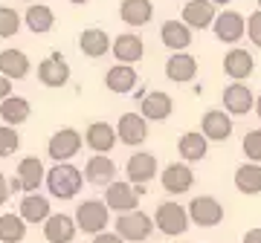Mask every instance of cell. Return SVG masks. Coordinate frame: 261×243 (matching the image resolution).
<instances>
[{
    "mask_svg": "<svg viewBox=\"0 0 261 243\" xmlns=\"http://www.w3.org/2000/svg\"><path fill=\"white\" fill-rule=\"evenodd\" d=\"M44 183H47L53 197H58V200H73L84 186V171H79L73 162H56L47 171V179Z\"/></svg>",
    "mask_w": 261,
    "mask_h": 243,
    "instance_id": "obj_1",
    "label": "cell"
},
{
    "mask_svg": "<svg viewBox=\"0 0 261 243\" xmlns=\"http://www.w3.org/2000/svg\"><path fill=\"white\" fill-rule=\"evenodd\" d=\"M154 226H157L163 234L168 237H177V234H186V229L192 226L189 220V208L174 203V200H166L157 206V215H154Z\"/></svg>",
    "mask_w": 261,
    "mask_h": 243,
    "instance_id": "obj_2",
    "label": "cell"
},
{
    "mask_svg": "<svg viewBox=\"0 0 261 243\" xmlns=\"http://www.w3.org/2000/svg\"><path fill=\"white\" fill-rule=\"evenodd\" d=\"M73 220L82 232L99 234V232L108 229V223H111V208L105 206V200H84V203H79Z\"/></svg>",
    "mask_w": 261,
    "mask_h": 243,
    "instance_id": "obj_3",
    "label": "cell"
},
{
    "mask_svg": "<svg viewBox=\"0 0 261 243\" xmlns=\"http://www.w3.org/2000/svg\"><path fill=\"white\" fill-rule=\"evenodd\" d=\"M113 226H116V234H119L122 240L142 243V240H148L151 229H154V220H151L145 211L134 208V211H122V215L113 220Z\"/></svg>",
    "mask_w": 261,
    "mask_h": 243,
    "instance_id": "obj_4",
    "label": "cell"
},
{
    "mask_svg": "<svg viewBox=\"0 0 261 243\" xmlns=\"http://www.w3.org/2000/svg\"><path fill=\"white\" fill-rule=\"evenodd\" d=\"M140 194H142V186H130L128 179H113L111 186H105V206L111 211H134L140 208Z\"/></svg>",
    "mask_w": 261,
    "mask_h": 243,
    "instance_id": "obj_5",
    "label": "cell"
},
{
    "mask_svg": "<svg viewBox=\"0 0 261 243\" xmlns=\"http://www.w3.org/2000/svg\"><path fill=\"white\" fill-rule=\"evenodd\" d=\"M84 139H82V133L73 131V128H61V131H56L53 136H49L47 142V154L56 162H70V159L82 150Z\"/></svg>",
    "mask_w": 261,
    "mask_h": 243,
    "instance_id": "obj_6",
    "label": "cell"
},
{
    "mask_svg": "<svg viewBox=\"0 0 261 243\" xmlns=\"http://www.w3.org/2000/svg\"><path fill=\"white\" fill-rule=\"evenodd\" d=\"M189 220L200 229H212L224 220V206L215 200V197L203 194V197H195L192 203H189Z\"/></svg>",
    "mask_w": 261,
    "mask_h": 243,
    "instance_id": "obj_7",
    "label": "cell"
},
{
    "mask_svg": "<svg viewBox=\"0 0 261 243\" xmlns=\"http://www.w3.org/2000/svg\"><path fill=\"white\" fill-rule=\"evenodd\" d=\"M215 38L221 41V44H238L247 32V20H244L241 12H221V15H215Z\"/></svg>",
    "mask_w": 261,
    "mask_h": 243,
    "instance_id": "obj_8",
    "label": "cell"
},
{
    "mask_svg": "<svg viewBox=\"0 0 261 243\" xmlns=\"http://www.w3.org/2000/svg\"><path fill=\"white\" fill-rule=\"evenodd\" d=\"M116 139L125 145H142L148 139V119L142 113H122L116 122Z\"/></svg>",
    "mask_w": 261,
    "mask_h": 243,
    "instance_id": "obj_9",
    "label": "cell"
},
{
    "mask_svg": "<svg viewBox=\"0 0 261 243\" xmlns=\"http://www.w3.org/2000/svg\"><path fill=\"white\" fill-rule=\"evenodd\" d=\"M160 183H163V188H166L168 194H186L195 186V174H192V168H189L186 162H171V165L163 168Z\"/></svg>",
    "mask_w": 261,
    "mask_h": 243,
    "instance_id": "obj_10",
    "label": "cell"
},
{
    "mask_svg": "<svg viewBox=\"0 0 261 243\" xmlns=\"http://www.w3.org/2000/svg\"><path fill=\"white\" fill-rule=\"evenodd\" d=\"M200 133L209 142H226L232 136V116L226 110H206L200 119Z\"/></svg>",
    "mask_w": 261,
    "mask_h": 243,
    "instance_id": "obj_11",
    "label": "cell"
},
{
    "mask_svg": "<svg viewBox=\"0 0 261 243\" xmlns=\"http://www.w3.org/2000/svg\"><path fill=\"white\" fill-rule=\"evenodd\" d=\"M38 78H41L44 87H64L70 81V64H67V58L58 55V52L44 58L38 64Z\"/></svg>",
    "mask_w": 261,
    "mask_h": 243,
    "instance_id": "obj_12",
    "label": "cell"
},
{
    "mask_svg": "<svg viewBox=\"0 0 261 243\" xmlns=\"http://www.w3.org/2000/svg\"><path fill=\"white\" fill-rule=\"evenodd\" d=\"M125 174H128V183L130 186H145L148 179L157 177V157L148 154V150H140L128 159L125 165Z\"/></svg>",
    "mask_w": 261,
    "mask_h": 243,
    "instance_id": "obj_13",
    "label": "cell"
},
{
    "mask_svg": "<svg viewBox=\"0 0 261 243\" xmlns=\"http://www.w3.org/2000/svg\"><path fill=\"white\" fill-rule=\"evenodd\" d=\"M255 107V96L247 84H226L224 87V110L229 116H247Z\"/></svg>",
    "mask_w": 261,
    "mask_h": 243,
    "instance_id": "obj_14",
    "label": "cell"
},
{
    "mask_svg": "<svg viewBox=\"0 0 261 243\" xmlns=\"http://www.w3.org/2000/svg\"><path fill=\"white\" fill-rule=\"evenodd\" d=\"M111 52H113V58H116L119 64H137V61H142V55H145V44H142L140 35L125 32V35L113 38Z\"/></svg>",
    "mask_w": 261,
    "mask_h": 243,
    "instance_id": "obj_15",
    "label": "cell"
},
{
    "mask_svg": "<svg viewBox=\"0 0 261 243\" xmlns=\"http://www.w3.org/2000/svg\"><path fill=\"white\" fill-rule=\"evenodd\" d=\"M166 75H168V81H174V84H189V81H195L197 58L189 55V52H171V58L166 61Z\"/></svg>",
    "mask_w": 261,
    "mask_h": 243,
    "instance_id": "obj_16",
    "label": "cell"
},
{
    "mask_svg": "<svg viewBox=\"0 0 261 243\" xmlns=\"http://www.w3.org/2000/svg\"><path fill=\"white\" fill-rule=\"evenodd\" d=\"M183 23L189 29H209L215 23V3L209 0H186V6H183Z\"/></svg>",
    "mask_w": 261,
    "mask_h": 243,
    "instance_id": "obj_17",
    "label": "cell"
},
{
    "mask_svg": "<svg viewBox=\"0 0 261 243\" xmlns=\"http://www.w3.org/2000/svg\"><path fill=\"white\" fill-rule=\"evenodd\" d=\"M84 145L96 154H111V148L116 145V128L108 125V122H93L87 125L84 131Z\"/></svg>",
    "mask_w": 261,
    "mask_h": 243,
    "instance_id": "obj_18",
    "label": "cell"
},
{
    "mask_svg": "<svg viewBox=\"0 0 261 243\" xmlns=\"http://www.w3.org/2000/svg\"><path fill=\"white\" fill-rule=\"evenodd\" d=\"M116 177V162L108 154H93L84 165V179L93 183V186H111Z\"/></svg>",
    "mask_w": 261,
    "mask_h": 243,
    "instance_id": "obj_19",
    "label": "cell"
},
{
    "mask_svg": "<svg viewBox=\"0 0 261 243\" xmlns=\"http://www.w3.org/2000/svg\"><path fill=\"white\" fill-rule=\"evenodd\" d=\"M174 110V102L171 96L163 93V90H154V93H145L140 102V113L145 116L148 122H166Z\"/></svg>",
    "mask_w": 261,
    "mask_h": 243,
    "instance_id": "obj_20",
    "label": "cell"
},
{
    "mask_svg": "<svg viewBox=\"0 0 261 243\" xmlns=\"http://www.w3.org/2000/svg\"><path fill=\"white\" fill-rule=\"evenodd\" d=\"M105 84H108L111 93L125 96V93H130V90H137L140 75H137L134 64H113L111 70H108V75H105Z\"/></svg>",
    "mask_w": 261,
    "mask_h": 243,
    "instance_id": "obj_21",
    "label": "cell"
},
{
    "mask_svg": "<svg viewBox=\"0 0 261 243\" xmlns=\"http://www.w3.org/2000/svg\"><path fill=\"white\" fill-rule=\"evenodd\" d=\"M47 179V168H44V162L38 157H27L20 159L18 165V183H20V191H27V194H32V191H38L41 188V183Z\"/></svg>",
    "mask_w": 261,
    "mask_h": 243,
    "instance_id": "obj_22",
    "label": "cell"
},
{
    "mask_svg": "<svg viewBox=\"0 0 261 243\" xmlns=\"http://www.w3.org/2000/svg\"><path fill=\"white\" fill-rule=\"evenodd\" d=\"M252 70H255V58L247 52V49H229L224 55V73L232 78V81H244V78H250Z\"/></svg>",
    "mask_w": 261,
    "mask_h": 243,
    "instance_id": "obj_23",
    "label": "cell"
},
{
    "mask_svg": "<svg viewBox=\"0 0 261 243\" xmlns=\"http://www.w3.org/2000/svg\"><path fill=\"white\" fill-rule=\"evenodd\" d=\"M160 38L171 52H186L189 44H192V29L183 23V20H166L160 26Z\"/></svg>",
    "mask_w": 261,
    "mask_h": 243,
    "instance_id": "obj_24",
    "label": "cell"
},
{
    "mask_svg": "<svg viewBox=\"0 0 261 243\" xmlns=\"http://www.w3.org/2000/svg\"><path fill=\"white\" fill-rule=\"evenodd\" d=\"M75 232H79V226L67 215H49L44 220V237L49 243H70L75 237Z\"/></svg>",
    "mask_w": 261,
    "mask_h": 243,
    "instance_id": "obj_25",
    "label": "cell"
},
{
    "mask_svg": "<svg viewBox=\"0 0 261 243\" xmlns=\"http://www.w3.org/2000/svg\"><path fill=\"white\" fill-rule=\"evenodd\" d=\"M0 73L12 78V81H20L29 75V55L23 49H0Z\"/></svg>",
    "mask_w": 261,
    "mask_h": 243,
    "instance_id": "obj_26",
    "label": "cell"
},
{
    "mask_svg": "<svg viewBox=\"0 0 261 243\" xmlns=\"http://www.w3.org/2000/svg\"><path fill=\"white\" fill-rule=\"evenodd\" d=\"M23 23L29 26V32L47 35L49 29L56 26V12L49 6H44V3H29V9L23 12Z\"/></svg>",
    "mask_w": 261,
    "mask_h": 243,
    "instance_id": "obj_27",
    "label": "cell"
},
{
    "mask_svg": "<svg viewBox=\"0 0 261 243\" xmlns=\"http://www.w3.org/2000/svg\"><path fill=\"white\" fill-rule=\"evenodd\" d=\"M111 38H108V32L105 29H84L82 35H79V49H82L87 58H102L108 55V49H111Z\"/></svg>",
    "mask_w": 261,
    "mask_h": 243,
    "instance_id": "obj_28",
    "label": "cell"
},
{
    "mask_svg": "<svg viewBox=\"0 0 261 243\" xmlns=\"http://www.w3.org/2000/svg\"><path fill=\"white\" fill-rule=\"evenodd\" d=\"M154 15V3L151 0H122L119 3V18L128 26H145Z\"/></svg>",
    "mask_w": 261,
    "mask_h": 243,
    "instance_id": "obj_29",
    "label": "cell"
},
{
    "mask_svg": "<svg viewBox=\"0 0 261 243\" xmlns=\"http://www.w3.org/2000/svg\"><path fill=\"white\" fill-rule=\"evenodd\" d=\"M177 150L186 162H200V159H206V154H209V139H206L200 131H189V133L180 136Z\"/></svg>",
    "mask_w": 261,
    "mask_h": 243,
    "instance_id": "obj_30",
    "label": "cell"
},
{
    "mask_svg": "<svg viewBox=\"0 0 261 243\" xmlns=\"http://www.w3.org/2000/svg\"><path fill=\"white\" fill-rule=\"evenodd\" d=\"M27 223H44L53 211H49V200L44 194H38V191H32V194H27L23 200H20V211H18Z\"/></svg>",
    "mask_w": 261,
    "mask_h": 243,
    "instance_id": "obj_31",
    "label": "cell"
},
{
    "mask_svg": "<svg viewBox=\"0 0 261 243\" xmlns=\"http://www.w3.org/2000/svg\"><path fill=\"white\" fill-rule=\"evenodd\" d=\"M235 188L247 197L261 194V165L258 162H244V165L235 168Z\"/></svg>",
    "mask_w": 261,
    "mask_h": 243,
    "instance_id": "obj_32",
    "label": "cell"
},
{
    "mask_svg": "<svg viewBox=\"0 0 261 243\" xmlns=\"http://www.w3.org/2000/svg\"><path fill=\"white\" fill-rule=\"evenodd\" d=\"M29 113H32V107H29V102L23 96H9V99L0 102V119L6 125H12V128L23 125L29 119Z\"/></svg>",
    "mask_w": 261,
    "mask_h": 243,
    "instance_id": "obj_33",
    "label": "cell"
},
{
    "mask_svg": "<svg viewBox=\"0 0 261 243\" xmlns=\"http://www.w3.org/2000/svg\"><path fill=\"white\" fill-rule=\"evenodd\" d=\"M27 237V220L15 211L0 215V243H20Z\"/></svg>",
    "mask_w": 261,
    "mask_h": 243,
    "instance_id": "obj_34",
    "label": "cell"
},
{
    "mask_svg": "<svg viewBox=\"0 0 261 243\" xmlns=\"http://www.w3.org/2000/svg\"><path fill=\"white\" fill-rule=\"evenodd\" d=\"M20 29V15L12 6H0V38H15Z\"/></svg>",
    "mask_w": 261,
    "mask_h": 243,
    "instance_id": "obj_35",
    "label": "cell"
},
{
    "mask_svg": "<svg viewBox=\"0 0 261 243\" xmlns=\"http://www.w3.org/2000/svg\"><path fill=\"white\" fill-rule=\"evenodd\" d=\"M18 148H20V133L12 125H3L0 128V157H12Z\"/></svg>",
    "mask_w": 261,
    "mask_h": 243,
    "instance_id": "obj_36",
    "label": "cell"
},
{
    "mask_svg": "<svg viewBox=\"0 0 261 243\" xmlns=\"http://www.w3.org/2000/svg\"><path fill=\"white\" fill-rule=\"evenodd\" d=\"M241 148H244V154H247L250 162H258V165H261V131H250V133H247L244 142H241Z\"/></svg>",
    "mask_w": 261,
    "mask_h": 243,
    "instance_id": "obj_37",
    "label": "cell"
},
{
    "mask_svg": "<svg viewBox=\"0 0 261 243\" xmlns=\"http://www.w3.org/2000/svg\"><path fill=\"white\" fill-rule=\"evenodd\" d=\"M247 35H250L252 47H261V9L247 18Z\"/></svg>",
    "mask_w": 261,
    "mask_h": 243,
    "instance_id": "obj_38",
    "label": "cell"
},
{
    "mask_svg": "<svg viewBox=\"0 0 261 243\" xmlns=\"http://www.w3.org/2000/svg\"><path fill=\"white\" fill-rule=\"evenodd\" d=\"M93 243H125V240H122L116 232H108V229H105V232L93 234Z\"/></svg>",
    "mask_w": 261,
    "mask_h": 243,
    "instance_id": "obj_39",
    "label": "cell"
},
{
    "mask_svg": "<svg viewBox=\"0 0 261 243\" xmlns=\"http://www.w3.org/2000/svg\"><path fill=\"white\" fill-rule=\"evenodd\" d=\"M9 96H12V78H6V75L0 73V102L9 99Z\"/></svg>",
    "mask_w": 261,
    "mask_h": 243,
    "instance_id": "obj_40",
    "label": "cell"
},
{
    "mask_svg": "<svg viewBox=\"0 0 261 243\" xmlns=\"http://www.w3.org/2000/svg\"><path fill=\"white\" fill-rule=\"evenodd\" d=\"M9 194H12V188H9V179H6L3 174H0V206H3L6 200H9Z\"/></svg>",
    "mask_w": 261,
    "mask_h": 243,
    "instance_id": "obj_41",
    "label": "cell"
},
{
    "mask_svg": "<svg viewBox=\"0 0 261 243\" xmlns=\"http://www.w3.org/2000/svg\"><path fill=\"white\" fill-rule=\"evenodd\" d=\"M241 243H261V229H250V232H244V240Z\"/></svg>",
    "mask_w": 261,
    "mask_h": 243,
    "instance_id": "obj_42",
    "label": "cell"
},
{
    "mask_svg": "<svg viewBox=\"0 0 261 243\" xmlns=\"http://www.w3.org/2000/svg\"><path fill=\"white\" fill-rule=\"evenodd\" d=\"M252 110L258 113V119H261V96H255V107H252Z\"/></svg>",
    "mask_w": 261,
    "mask_h": 243,
    "instance_id": "obj_43",
    "label": "cell"
},
{
    "mask_svg": "<svg viewBox=\"0 0 261 243\" xmlns=\"http://www.w3.org/2000/svg\"><path fill=\"white\" fill-rule=\"evenodd\" d=\"M209 3H215V6H226V3H232V0H209Z\"/></svg>",
    "mask_w": 261,
    "mask_h": 243,
    "instance_id": "obj_44",
    "label": "cell"
},
{
    "mask_svg": "<svg viewBox=\"0 0 261 243\" xmlns=\"http://www.w3.org/2000/svg\"><path fill=\"white\" fill-rule=\"evenodd\" d=\"M73 6H84V3H90V0H70Z\"/></svg>",
    "mask_w": 261,
    "mask_h": 243,
    "instance_id": "obj_45",
    "label": "cell"
},
{
    "mask_svg": "<svg viewBox=\"0 0 261 243\" xmlns=\"http://www.w3.org/2000/svg\"><path fill=\"white\" fill-rule=\"evenodd\" d=\"M27 3H38V0H27Z\"/></svg>",
    "mask_w": 261,
    "mask_h": 243,
    "instance_id": "obj_46",
    "label": "cell"
},
{
    "mask_svg": "<svg viewBox=\"0 0 261 243\" xmlns=\"http://www.w3.org/2000/svg\"><path fill=\"white\" fill-rule=\"evenodd\" d=\"M258 6H261V0H258Z\"/></svg>",
    "mask_w": 261,
    "mask_h": 243,
    "instance_id": "obj_47",
    "label": "cell"
}]
</instances>
